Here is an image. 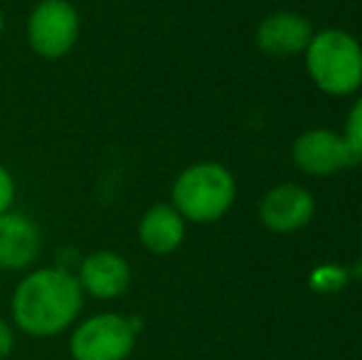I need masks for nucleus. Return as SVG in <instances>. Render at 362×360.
<instances>
[{
    "label": "nucleus",
    "mask_w": 362,
    "mask_h": 360,
    "mask_svg": "<svg viewBox=\"0 0 362 360\" xmlns=\"http://www.w3.org/2000/svg\"><path fill=\"white\" fill-rule=\"evenodd\" d=\"M15 202V180L13 175L8 173V168L0 166V215L8 212Z\"/></svg>",
    "instance_id": "obj_14"
},
{
    "label": "nucleus",
    "mask_w": 362,
    "mask_h": 360,
    "mask_svg": "<svg viewBox=\"0 0 362 360\" xmlns=\"http://www.w3.org/2000/svg\"><path fill=\"white\" fill-rule=\"evenodd\" d=\"M348 281V274L345 269H340V267H320V269L313 272V277H310V286L315 289V291H338L343 284Z\"/></svg>",
    "instance_id": "obj_13"
},
{
    "label": "nucleus",
    "mask_w": 362,
    "mask_h": 360,
    "mask_svg": "<svg viewBox=\"0 0 362 360\" xmlns=\"http://www.w3.org/2000/svg\"><path fill=\"white\" fill-rule=\"evenodd\" d=\"M308 77L328 96H350L362 87V45L340 28L313 33L305 47Z\"/></svg>",
    "instance_id": "obj_2"
},
{
    "label": "nucleus",
    "mask_w": 362,
    "mask_h": 360,
    "mask_svg": "<svg viewBox=\"0 0 362 360\" xmlns=\"http://www.w3.org/2000/svg\"><path fill=\"white\" fill-rule=\"evenodd\" d=\"M13 343H15L13 328H10L5 321H0V360L10 356V351H13Z\"/></svg>",
    "instance_id": "obj_15"
},
{
    "label": "nucleus",
    "mask_w": 362,
    "mask_h": 360,
    "mask_svg": "<svg viewBox=\"0 0 362 360\" xmlns=\"http://www.w3.org/2000/svg\"><path fill=\"white\" fill-rule=\"evenodd\" d=\"M315 215V200L308 187L298 182H281L262 197L259 220L267 230L291 235L305 227Z\"/></svg>",
    "instance_id": "obj_7"
},
{
    "label": "nucleus",
    "mask_w": 362,
    "mask_h": 360,
    "mask_svg": "<svg viewBox=\"0 0 362 360\" xmlns=\"http://www.w3.org/2000/svg\"><path fill=\"white\" fill-rule=\"evenodd\" d=\"M139 240L153 255H173L185 240V217L173 205H153L139 222Z\"/></svg>",
    "instance_id": "obj_11"
},
{
    "label": "nucleus",
    "mask_w": 362,
    "mask_h": 360,
    "mask_svg": "<svg viewBox=\"0 0 362 360\" xmlns=\"http://www.w3.org/2000/svg\"><path fill=\"white\" fill-rule=\"evenodd\" d=\"M84 294L67 269H37L23 279L13 294V318L30 336H57L76 321Z\"/></svg>",
    "instance_id": "obj_1"
},
{
    "label": "nucleus",
    "mask_w": 362,
    "mask_h": 360,
    "mask_svg": "<svg viewBox=\"0 0 362 360\" xmlns=\"http://www.w3.org/2000/svg\"><path fill=\"white\" fill-rule=\"evenodd\" d=\"M136 346V323L119 313H99L76 326L69 341L74 360H126Z\"/></svg>",
    "instance_id": "obj_5"
},
{
    "label": "nucleus",
    "mask_w": 362,
    "mask_h": 360,
    "mask_svg": "<svg viewBox=\"0 0 362 360\" xmlns=\"http://www.w3.org/2000/svg\"><path fill=\"white\" fill-rule=\"evenodd\" d=\"M3 28H5V20H3V10H0V37H3Z\"/></svg>",
    "instance_id": "obj_16"
},
{
    "label": "nucleus",
    "mask_w": 362,
    "mask_h": 360,
    "mask_svg": "<svg viewBox=\"0 0 362 360\" xmlns=\"http://www.w3.org/2000/svg\"><path fill=\"white\" fill-rule=\"evenodd\" d=\"M310 37H313V28L308 20L288 10L264 18L257 30L259 50L272 57H293V54L305 52Z\"/></svg>",
    "instance_id": "obj_9"
},
{
    "label": "nucleus",
    "mask_w": 362,
    "mask_h": 360,
    "mask_svg": "<svg viewBox=\"0 0 362 360\" xmlns=\"http://www.w3.org/2000/svg\"><path fill=\"white\" fill-rule=\"evenodd\" d=\"M42 250V235L37 225L23 212L0 215V269H25L37 260Z\"/></svg>",
    "instance_id": "obj_8"
},
{
    "label": "nucleus",
    "mask_w": 362,
    "mask_h": 360,
    "mask_svg": "<svg viewBox=\"0 0 362 360\" xmlns=\"http://www.w3.org/2000/svg\"><path fill=\"white\" fill-rule=\"evenodd\" d=\"M170 195L173 207L185 217V222L207 225L229 212L237 197V182L224 166L195 163L177 175Z\"/></svg>",
    "instance_id": "obj_3"
},
{
    "label": "nucleus",
    "mask_w": 362,
    "mask_h": 360,
    "mask_svg": "<svg viewBox=\"0 0 362 360\" xmlns=\"http://www.w3.org/2000/svg\"><path fill=\"white\" fill-rule=\"evenodd\" d=\"M76 281L81 291L91 294L94 298H116L129 289L131 267L124 257L111 250L91 252L79 265Z\"/></svg>",
    "instance_id": "obj_10"
},
{
    "label": "nucleus",
    "mask_w": 362,
    "mask_h": 360,
    "mask_svg": "<svg viewBox=\"0 0 362 360\" xmlns=\"http://www.w3.org/2000/svg\"><path fill=\"white\" fill-rule=\"evenodd\" d=\"M345 144L350 146L353 156L358 161H362V96L350 106L348 121H345V131H343Z\"/></svg>",
    "instance_id": "obj_12"
},
{
    "label": "nucleus",
    "mask_w": 362,
    "mask_h": 360,
    "mask_svg": "<svg viewBox=\"0 0 362 360\" xmlns=\"http://www.w3.org/2000/svg\"><path fill=\"white\" fill-rule=\"evenodd\" d=\"M81 18L69 0H42L28 18V42L45 59H62L79 40Z\"/></svg>",
    "instance_id": "obj_4"
},
{
    "label": "nucleus",
    "mask_w": 362,
    "mask_h": 360,
    "mask_svg": "<svg viewBox=\"0 0 362 360\" xmlns=\"http://www.w3.org/2000/svg\"><path fill=\"white\" fill-rule=\"evenodd\" d=\"M291 158H293L296 168L303 170L315 178L323 175H333L343 168L358 163L353 156L350 146L345 144L343 134H335L328 129H308L293 141L291 149Z\"/></svg>",
    "instance_id": "obj_6"
}]
</instances>
